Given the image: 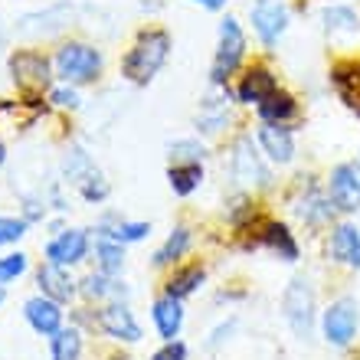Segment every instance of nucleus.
Wrapping results in <instances>:
<instances>
[{
  "label": "nucleus",
  "instance_id": "nucleus-10",
  "mask_svg": "<svg viewBox=\"0 0 360 360\" xmlns=\"http://www.w3.org/2000/svg\"><path fill=\"white\" fill-rule=\"evenodd\" d=\"M86 249H89L86 233L82 229H66V233H59L46 246V256L53 266H72V262H79L86 256Z\"/></svg>",
  "mask_w": 360,
  "mask_h": 360
},
{
  "label": "nucleus",
  "instance_id": "nucleus-5",
  "mask_svg": "<svg viewBox=\"0 0 360 360\" xmlns=\"http://www.w3.org/2000/svg\"><path fill=\"white\" fill-rule=\"evenodd\" d=\"M328 200L334 210L341 213H354L360 210V164H341L331 171V184H328Z\"/></svg>",
  "mask_w": 360,
  "mask_h": 360
},
{
  "label": "nucleus",
  "instance_id": "nucleus-7",
  "mask_svg": "<svg viewBox=\"0 0 360 360\" xmlns=\"http://www.w3.org/2000/svg\"><path fill=\"white\" fill-rule=\"evenodd\" d=\"M354 331H357V304L351 298H341L334 302L328 311H324V338L338 347L351 344Z\"/></svg>",
  "mask_w": 360,
  "mask_h": 360
},
{
  "label": "nucleus",
  "instance_id": "nucleus-16",
  "mask_svg": "<svg viewBox=\"0 0 360 360\" xmlns=\"http://www.w3.org/2000/svg\"><path fill=\"white\" fill-rule=\"evenodd\" d=\"M275 92H278V89H275V79L269 76L266 69H252V72L243 79V86H239V102L262 105L266 98H272Z\"/></svg>",
  "mask_w": 360,
  "mask_h": 360
},
{
  "label": "nucleus",
  "instance_id": "nucleus-18",
  "mask_svg": "<svg viewBox=\"0 0 360 360\" xmlns=\"http://www.w3.org/2000/svg\"><path fill=\"white\" fill-rule=\"evenodd\" d=\"M167 177H171L174 193H180V197H187L190 190H193V187L200 184V180H203V171H200V164H174Z\"/></svg>",
  "mask_w": 360,
  "mask_h": 360
},
{
  "label": "nucleus",
  "instance_id": "nucleus-17",
  "mask_svg": "<svg viewBox=\"0 0 360 360\" xmlns=\"http://www.w3.org/2000/svg\"><path fill=\"white\" fill-rule=\"evenodd\" d=\"M37 278H39V285H43V295L53 298V302H66V298H72V292H76V285L63 272V266H53V262L39 269Z\"/></svg>",
  "mask_w": 360,
  "mask_h": 360
},
{
  "label": "nucleus",
  "instance_id": "nucleus-34",
  "mask_svg": "<svg viewBox=\"0 0 360 360\" xmlns=\"http://www.w3.org/2000/svg\"><path fill=\"white\" fill-rule=\"evenodd\" d=\"M53 102L63 105V108H76V105H79V95L72 92V89H56V92H53Z\"/></svg>",
  "mask_w": 360,
  "mask_h": 360
},
{
  "label": "nucleus",
  "instance_id": "nucleus-27",
  "mask_svg": "<svg viewBox=\"0 0 360 360\" xmlns=\"http://www.w3.org/2000/svg\"><path fill=\"white\" fill-rule=\"evenodd\" d=\"M187 243H190V233L184 226L180 229H174V236L164 243L161 249H158V256H154V262L158 266H167V262H174V259H180L184 256V249H187Z\"/></svg>",
  "mask_w": 360,
  "mask_h": 360
},
{
  "label": "nucleus",
  "instance_id": "nucleus-12",
  "mask_svg": "<svg viewBox=\"0 0 360 360\" xmlns=\"http://www.w3.org/2000/svg\"><path fill=\"white\" fill-rule=\"evenodd\" d=\"M259 141L266 148V154L272 158L275 164H288L295 158V141H292V131L282 128V124L275 122H266L259 128Z\"/></svg>",
  "mask_w": 360,
  "mask_h": 360
},
{
  "label": "nucleus",
  "instance_id": "nucleus-33",
  "mask_svg": "<svg viewBox=\"0 0 360 360\" xmlns=\"http://www.w3.org/2000/svg\"><path fill=\"white\" fill-rule=\"evenodd\" d=\"M151 360H187V347H184L180 341H167Z\"/></svg>",
  "mask_w": 360,
  "mask_h": 360
},
{
  "label": "nucleus",
  "instance_id": "nucleus-24",
  "mask_svg": "<svg viewBox=\"0 0 360 360\" xmlns=\"http://www.w3.org/2000/svg\"><path fill=\"white\" fill-rule=\"evenodd\" d=\"M86 295L89 298H124V285L112 282L108 275H89L86 278Z\"/></svg>",
  "mask_w": 360,
  "mask_h": 360
},
{
  "label": "nucleus",
  "instance_id": "nucleus-14",
  "mask_svg": "<svg viewBox=\"0 0 360 360\" xmlns=\"http://www.w3.org/2000/svg\"><path fill=\"white\" fill-rule=\"evenodd\" d=\"M331 252L338 262L360 269V229L354 223H341L331 236Z\"/></svg>",
  "mask_w": 360,
  "mask_h": 360
},
{
  "label": "nucleus",
  "instance_id": "nucleus-32",
  "mask_svg": "<svg viewBox=\"0 0 360 360\" xmlns=\"http://www.w3.org/2000/svg\"><path fill=\"white\" fill-rule=\"evenodd\" d=\"M82 193H86V200H102L105 193H108V184H105L98 174H89V177L82 180Z\"/></svg>",
  "mask_w": 360,
  "mask_h": 360
},
{
  "label": "nucleus",
  "instance_id": "nucleus-2",
  "mask_svg": "<svg viewBox=\"0 0 360 360\" xmlns=\"http://www.w3.org/2000/svg\"><path fill=\"white\" fill-rule=\"evenodd\" d=\"M98 69H102V53L86 43H66V46L56 53V72L66 82H92L98 76Z\"/></svg>",
  "mask_w": 360,
  "mask_h": 360
},
{
  "label": "nucleus",
  "instance_id": "nucleus-29",
  "mask_svg": "<svg viewBox=\"0 0 360 360\" xmlns=\"http://www.w3.org/2000/svg\"><path fill=\"white\" fill-rule=\"evenodd\" d=\"M171 158L174 161H187V164H200V158H203V144L200 141H177L171 144Z\"/></svg>",
  "mask_w": 360,
  "mask_h": 360
},
{
  "label": "nucleus",
  "instance_id": "nucleus-21",
  "mask_svg": "<svg viewBox=\"0 0 360 360\" xmlns=\"http://www.w3.org/2000/svg\"><path fill=\"white\" fill-rule=\"evenodd\" d=\"M259 115L266 118V122H285V118H292L295 115V102H292V95H285V92H275L272 98H266V102L259 105Z\"/></svg>",
  "mask_w": 360,
  "mask_h": 360
},
{
  "label": "nucleus",
  "instance_id": "nucleus-30",
  "mask_svg": "<svg viewBox=\"0 0 360 360\" xmlns=\"http://www.w3.org/2000/svg\"><path fill=\"white\" fill-rule=\"evenodd\" d=\"M23 233H27V223H23V219L0 217V246H7V243H17Z\"/></svg>",
  "mask_w": 360,
  "mask_h": 360
},
{
  "label": "nucleus",
  "instance_id": "nucleus-20",
  "mask_svg": "<svg viewBox=\"0 0 360 360\" xmlns=\"http://www.w3.org/2000/svg\"><path fill=\"white\" fill-rule=\"evenodd\" d=\"M79 354H82V338L76 328L53 334V360H79Z\"/></svg>",
  "mask_w": 360,
  "mask_h": 360
},
{
  "label": "nucleus",
  "instance_id": "nucleus-37",
  "mask_svg": "<svg viewBox=\"0 0 360 360\" xmlns=\"http://www.w3.org/2000/svg\"><path fill=\"white\" fill-rule=\"evenodd\" d=\"M0 46H4V30H0Z\"/></svg>",
  "mask_w": 360,
  "mask_h": 360
},
{
  "label": "nucleus",
  "instance_id": "nucleus-3",
  "mask_svg": "<svg viewBox=\"0 0 360 360\" xmlns=\"http://www.w3.org/2000/svg\"><path fill=\"white\" fill-rule=\"evenodd\" d=\"M246 53V37L239 30V20L226 17L219 23V49H217V63H213V82L223 86L226 76L239 66V59Z\"/></svg>",
  "mask_w": 360,
  "mask_h": 360
},
{
  "label": "nucleus",
  "instance_id": "nucleus-9",
  "mask_svg": "<svg viewBox=\"0 0 360 360\" xmlns=\"http://www.w3.org/2000/svg\"><path fill=\"white\" fill-rule=\"evenodd\" d=\"M10 72H13V82L20 89H27V92L49 86V63L39 53H17L10 59Z\"/></svg>",
  "mask_w": 360,
  "mask_h": 360
},
{
  "label": "nucleus",
  "instance_id": "nucleus-31",
  "mask_svg": "<svg viewBox=\"0 0 360 360\" xmlns=\"http://www.w3.org/2000/svg\"><path fill=\"white\" fill-rule=\"evenodd\" d=\"M23 269H27V256H23V252H17V256H4L0 259V282H10V278L23 275Z\"/></svg>",
  "mask_w": 360,
  "mask_h": 360
},
{
  "label": "nucleus",
  "instance_id": "nucleus-15",
  "mask_svg": "<svg viewBox=\"0 0 360 360\" xmlns=\"http://www.w3.org/2000/svg\"><path fill=\"white\" fill-rule=\"evenodd\" d=\"M154 324H158V331L161 338L174 341L180 331V324H184V311H180V298H171V295H164L154 302Z\"/></svg>",
  "mask_w": 360,
  "mask_h": 360
},
{
  "label": "nucleus",
  "instance_id": "nucleus-35",
  "mask_svg": "<svg viewBox=\"0 0 360 360\" xmlns=\"http://www.w3.org/2000/svg\"><path fill=\"white\" fill-rule=\"evenodd\" d=\"M197 4H203V7H210V10H217V7H223L226 0H197Z\"/></svg>",
  "mask_w": 360,
  "mask_h": 360
},
{
  "label": "nucleus",
  "instance_id": "nucleus-1",
  "mask_svg": "<svg viewBox=\"0 0 360 360\" xmlns=\"http://www.w3.org/2000/svg\"><path fill=\"white\" fill-rule=\"evenodd\" d=\"M167 49H171V37L164 33V30H151V33H144L134 49L128 53L124 59V76L138 82V86H148L154 76H158V69L164 66V59H167Z\"/></svg>",
  "mask_w": 360,
  "mask_h": 360
},
{
  "label": "nucleus",
  "instance_id": "nucleus-22",
  "mask_svg": "<svg viewBox=\"0 0 360 360\" xmlns=\"http://www.w3.org/2000/svg\"><path fill=\"white\" fill-rule=\"evenodd\" d=\"M200 282H203V269L187 266V269H180L171 282H167V295H171V298H184V295H190Z\"/></svg>",
  "mask_w": 360,
  "mask_h": 360
},
{
  "label": "nucleus",
  "instance_id": "nucleus-4",
  "mask_svg": "<svg viewBox=\"0 0 360 360\" xmlns=\"http://www.w3.org/2000/svg\"><path fill=\"white\" fill-rule=\"evenodd\" d=\"M282 308H285V318L292 324V331L298 338H308L311 334V321H314V295H311V285L304 278H292V285L285 288V298H282Z\"/></svg>",
  "mask_w": 360,
  "mask_h": 360
},
{
  "label": "nucleus",
  "instance_id": "nucleus-25",
  "mask_svg": "<svg viewBox=\"0 0 360 360\" xmlns=\"http://www.w3.org/2000/svg\"><path fill=\"white\" fill-rule=\"evenodd\" d=\"M324 27H328V33H351V30H357V13L347 7H328Z\"/></svg>",
  "mask_w": 360,
  "mask_h": 360
},
{
  "label": "nucleus",
  "instance_id": "nucleus-28",
  "mask_svg": "<svg viewBox=\"0 0 360 360\" xmlns=\"http://www.w3.org/2000/svg\"><path fill=\"white\" fill-rule=\"evenodd\" d=\"M148 233H151L148 223H118L108 236H112L115 243H138V239H144Z\"/></svg>",
  "mask_w": 360,
  "mask_h": 360
},
{
  "label": "nucleus",
  "instance_id": "nucleus-36",
  "mask_svg": "<svg viewBox=\"0 0 360 360\" xmlns=\"http://www.w3.org/2000/svg\"><path fill=\"white\" fill-rule=\"evenodd\" d=\"M4 158H7V151H4V141H0V164H4Z\"/></svg>",
  "mask_w": 360,
  "mask_h": 360
},
{
  "label": "nucleus",
  "instance_id": "nucleus-19",
  "mask_svg": "<svg viewBox=\"0 0 360 360\" xmlns=\"http://www.w3.org/2000/svg\"><path fill=\"white\" fill-rule=\"evenodd\" d=\"M226 102H229V92L210 95L207 105H203V115H200V128H207V131H219V124L226 122Z\"/></svg>",
  "mask_w": 360,
  "mask_h": 360
},
{
  "label": "nucleus",
  "instance_id": "nucleus-8",
  "mask_svg": "<svg viewBox=\"0 0 360 360\" xmlns=\"http://www.w3.org/2000/svg\"><path fill=\"white\" fill-rule=\"evenodd\" d=\"M252 27H256L259 39L266 46H272V43H278L285 27H288V10L278 0H256V7H252Z\"/></svg>",
  "mask_w": 360,
  "mask_h": 360
},
{
  "label": "nucleus",
  "instance_id": "nucleus-11",
  "mask_svg": "<svg viewBox=\"0 0 360 360\" xmlns=\"http://www.w3.org/2000/svg\"><path fill=\"white\" fill-rule=\"evenodd\" d=\"M98 324L105 334H112L118 341H141V328L134 321V314L124 304H108L98 311Z\"/></svg>",
  "mask_w": 360,
  "mask_h": 360
},
{
  "label": "nucleus",
  "instance_id": "nucleus-23",
  "mask_svg": "<svg viewBox=\"0 0 360 360\" xmlns=\"http://www.w3.org/2000/svg\"><path fill=\"white\" fill-rule=\"evenodd\" d=\"M266 246H272L275 252H282V259H298V246H295L292 233L285 226H278V223H272V226H266Z\"/></svg>",
  "mask_w": 360,
  "mask_h": 360
},
{
  "label": "nucleus",
  "instance_id": "nucleus-6",
  "mask_svg": "<svg viewBox=\"0 0 360 360\" xmlns=\"http://www.w3.org/2000/svg\"><path fill=\"white\" fill-rule=\"evenodd\" d=\"M233 177H236L243 187H266L269 184L266 164L259 161V154L249 138H239L236 148H233Z\"/></svg>",
  "mask_w": 360,
  "mask_h": 360
},
{
  "label": "nucleus",
  "instance_id": "nucleus-26",
  "mask_svg": "<svg viewBox=\"0 0 360 360\" xmlns=\"http://www.w3.org/2000/svg\"><path fill=\"white\" fill-rule=\"evenodd\" d=\"M95 256H98V269H102L105 275L122 272V266H124L122 243H98V249H95Z\"/></svg>",
  "mask_w": 360,
  "mask_h": 360
},
{
  "label": "nucleus",
  "instance_id": "nucleus-13",
  "mask_svg": "<svg viewBox=\"0 0 360 360\" xmlns=\"http://www.w3.org/2000/svg\"><path fill=\"white\" fill-rule=\"evenodd\" d=\"M27 321L37 328L39 334H56L59 324H63V311L53 298H30L27 302Z\"/></svg>",
  "mask_w": 360,
  "mask_h": 360
},
{
  "label": "nucleus",
  "instance_id": "nucleus-38",
  "mask_svg": "<svg viewBox=\"0 0 360 360\" xmlns=\"http://www.w3.org/2000/svg\"><path fill=\"white\" fill-rule=\"evenodd\" d=\"M0 302H4V288H0Z\"/></svg>",
  "mask_w": 360,
  "mask_h": 360
}]
</instances>
